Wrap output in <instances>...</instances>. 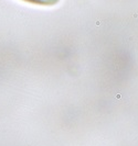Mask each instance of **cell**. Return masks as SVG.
<instances>
[{"mask_svg":"<svg viewBox=\"0 0 138 146\" xmlns=\"http://www.w3.org/2000/svg\"><path fill=\"white\" fill-rule=\"evenodd\" d=\"M24 2L28 3H32V5H36V6H55L59 3L60 0H22Z\"/></svg>","mask_w":138,"mask_h":146,"instance_id":"1","label":"cell"}]
</instances>
